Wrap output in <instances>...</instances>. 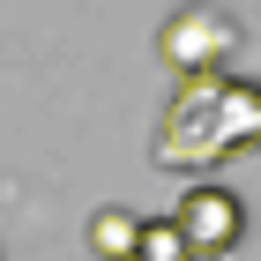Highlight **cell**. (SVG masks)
Segmentation results:
<instances>
[{
    "label": "cell",
    "instance_id": "cell-1",
    "mask_svg": "<svg viewBox=\"0 0 261 261\" xmlns=\"http://www.w3.org/2000/svg\"><path fill=\"white\" fill-rule=\"evenodd\" d=\"M261 142V90L254 82H194L179 105H172V120H164V157L172 164H209L224 149H254Z\"/></svg>",
    "mask_w": 261,
    "mask_h": 261
},
{
    "label": "cell",
    "instance_id": "cell-2",
    "mask_svg": "<svg viewBox=\"0 0 261 261\" xmlns=\"http://www.w3.org/2000/svg\"><path fill=\"white\" fill-rule=\"evenodd\" d=\"M172 224H179L187 254H231L239 231H246V209H239L231 187H187V201H179Z\"/></svg>",
    "mask_w": 261,
    "mask_h": 261
},
{
    "label": "cell",
    "instance_id": "cell-3",
    "mask_svg": "<svg viewBox=\"0 0 261 261\" xmlns=\"http://www.w3.org/2000/svg\"><path fill=\"white\" fill-rule=\"evenodd\" d=\"M217 45H231V22L209 15V8H187V15L157 38V53H164L172 67H209V53H217ZM217 60H224V53H217Z\"/></svg>",
    "mask_w": 261,
    "mask_h": 261
},
{
    "label": "cell",
    "instance_id": "cell-4",
    "mask_svg": "<svg viewBox=\"0 0 261 261\" xmlns=\"http://www.w3.org/2000/svg\"><path fill=\"white\" fill-rule=\"evenodd\" d=\"M127 261H194V254H187V239H179L172 217H149V224H135V254Z\"/></svg>",
    "mask_w": 261,
    "mask_h": 261
},
{
    "label": "cell",
    "instance_id": "cell-5",
    "mask_svg": "<svg viewBox=\"0 0 261 261\" xmlns=\"http://www.w3.org/2000/svg\"><path fill=\"white\" fill-rule=\"evenodd\" d=\"M135 224H142V217H127V209H97V217H90L97 254H105V261H127V254H135Z\"/></svg>",
    "mask_w": 261,
    "mask_h": 261
}]
</instances>
